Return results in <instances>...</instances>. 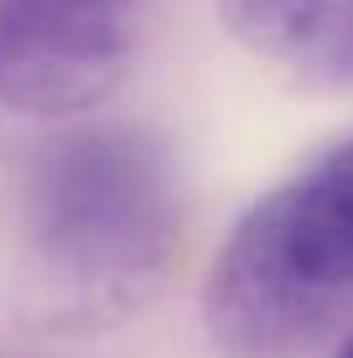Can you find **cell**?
Listing matches in <instances>:
<instances>
[{"label": "cell", "mask_w": 353, "mask_h": 358, "mask_svg": "<svg viewBox=\"0 0 353 358\" xmlns=\"http://www.w3.org/2000/svg\"><path fill=\"white\" fill-rule=\"evenodd\" d=\"M187 239L172 141L136 120H83L36 145L21 197V306L42 332L99 338L166 291Z\"/></svg>", "instance_id": "1"}, {"label": "cell", "mask_w": 353, "mask_h": 358, "mask_svg": "<svg viewBox=\"0 0 353 358\" xmlns=\"http://www.w3.org/2000/svg\"><path fill=\"white\" fill-rule=\"evenodd\" d=\"M353 306V135L254 197L203 280L224 358H296Z\"/></svg>", "instance_id": "2"}, {"label": "cell", "mask_w": 353, "mask_h": 358, "mask_svg": "<svg viewBox=\"0 0 353 358\" xmlns=\"http://www.w3.org/2000/svg\"><path fill=\"white\" fill-rule=\"evenodd\" d=\"M136 57V0H0V109L36 125L94 120Z\"/></svg>", "instance_id": "3"}, {"label": "cell", "mask_w": 353, "mask_h": 358, "mask_svg": "<svg viewBox=\"0 0 353 358\" xmlns=\"http://www.w3.org/2000/svg\"><path fill=\"white\" fill-rule=\"evenodd\" d=\"M250 57L307 89H353V0H218Z\"/></svg>", "instance_id": "4"}, {"label": "cell", "mask_w": 353, "mask_h": 358, "mask_svg": "<svg viewBox=\"0 0 353 358\" xmlns=\"http://www.w3.org/2000/svg\"><path fill=\"white\" fill-rule=\"evenodd\" d=\"M333 358H353V332H348L343 343H338V353H333Z\"/></svg>", "instance_id": "5"}]
</instances>
